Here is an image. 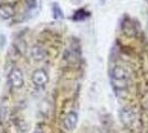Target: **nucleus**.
<instances>
[{
  "label": "nucleus",
  "mask_w": 148,
  "mask_h": 133,
  "mask_svg": "<svg viewBox=\"0 0 148 133\" xmlns=\"http://www.w3.org/2000/svg\"><path fill=\"white\" fill-rule=\"evenodd\" d=\"M111 76L115 87H117L118 89H124L127 85L130 73L122 65H114L111 71Z\"/></svg>",
  "instance_id": "f257e3e1"
},
{
  "label": "nucleus",
  "mask_w": 148,
  "mask_h": 133,
  "mask_svg": "<svg viewBox=\"0 0 148 133\" xmlns=\"http://www.w3.org/2000/svg\"><path fill=\"white\" fill-rule=\"evenodd\" d=\"M119 119L124 125L132 127L136 120V114L130 107H124L119 111Z\"/></svg>",
  "instance_id": "f03ea898"
},
{
  "label": "nucleus",
  "mask_w": 148,
  "mask_h": 133,
  "mask_svg": "<svg viewBox=\"0 0 148 133\" xmlns=\"http://www.w3.org/2000/svg\"><path fill=\"white\" fill-rule=\"evenodd\" d=\"M76 123H77V113L74 111H71L66 114V116L63 120V127H64V130L71 132L74 130Z\"/></svg>",
  "instance_id": "7ed1b4c3"
},
{
  "label": "nucleus",
  "mask_w": 148,
  "mask_h": 133,
  "mask_svg": "<svg viewBox=\"0 0 148 133\" xmlns=\"http://www.w3.org/2000/svg\"><path fill=\"white\" fill-rule=\"evenodd\" d=\"M9 80H10L11 85H13L14 88H20V87H22V84H23L22 72H21L19 69H17V68H14V69L10 72Z\"/></svg>",
  "instance_id": "20e7f679"
},
{
  "label": "nucleus",
  "mask_w": 148,
  "mask_h": 133,
  "mask_svg": "<svg viewBox=\"0 0 148 133\" xmlns=\"http://www.w3.org/2000/svg\"><path fill=\"white\" fill-rule=\"evenodd\" d=\"M32 81L38 87H43L44 84L47 83V81H48V76H47L45 71L41 69L37 70L32 76Z\"/></svg>",
  "instance_id": "39448f33"
},
{
  "label": "nucleus",
  "mask_w": 148,
  "mask_h": 133,
  "mask_svg": "<svg viewBox=\"0 0 148 133\" xmlns=\"http://www.w3.org/2000/svg\"><path fill=\"white\" fill-rule=\"evenodd\" d=\"M32 56H33L34 59H37V60H41L44 57V52L40 48H33L32 49Z\"/></svg>",
  "instance_id": "423d86ee"
},
{
  "label": "nucleus",
  "mask_w": 148,
  "mask_h": 133,
  "mask_svg": "<svg viewBox=\"0 0 148 133\" xmlns=\"http://www.w3.org/2000/svg\"><path fill=\"white\" fill-rule=\"evenodd\" d=\"M12 14V11L9 7H3L1 10H0V16L3 18V19H8L10 16Z\"/></svg>",
  "instance_id": "0eeeda50"
},
{
  "label": "nucleus",
  "mask_w": 148,
  "mask_h": 133,
  "mask_svg": "<svg viewBox=\"0 0 148 133\" xmlns=\"http://www.w3.org/2000/svg\"><path fill=\"white\" fill-rule=\"evenodd\" d=\"M84 13H86L84 10H79L77 12L75 13V16H74L73 18L75 20H82V19H84L85 17H86V14H84Z\"/></svg>",
  "instance_id": "6e6552de"
},
{
  "label": "nucleus",
  "mask_w": 148,
  "mask_h": 133,
  "mask_svg": "<svg viewBox=\"0 0 148 133\" xmlns=\"http://www.w3.org/2000/svg\"><path fill=\"white\" fill-rule=\"evenodd\" d=\"M145 105H146V109L148 110V98H147V100H146V102H145Z\"/></svg>",
  "instance_id": "1a4fd4ad"
},
{
  "label": "nucleus",
  "mask_w": 148,
  "mask_h": 133,
  "mask_svg": "<svg viewBox=\"0 0 148 133\" xmlns=\"http://www.w3.org/2000/svg\"><path fill=\"white\" fill-rule=\"evenodd\" d=\"M33 133H42V132H41L40 130H36V131H34V132H33Z\"/></svg>",
  "instance_id": "9d476101"
}]
</instances>
